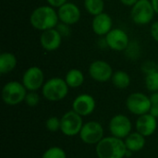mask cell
I'll return each instance as SVG.
<instances>
[{
  "instance_id": "6da1fadb",
  "label": "cell",
  "mask_w": 158,
  "mask_h": 158,
  "mask_svg": "<svg viewBox=\"0 0 158 158\" xmlns=\"http://www.w3.org/2000/svg\"><path fill=\"white\" fill-rule=\"evenodd\" d=\"M30 23L34 29L41 31L54 29L59 23L57 11L49 5L40 6L31 13Z\"/></svg>"
},
{
  "instance_id": "7a4b0ae2",
  "label": "cell",
  "mask_w": 158,
  "mask_h": 158,
  "mask_svg": "<svg viewBox=\"0 0 158 158\" xmlns=\"http://www.w3.org/2000/svg\"><path fill=\"white\" fill-rule=\"evenodd\" d=\"M127 152L125 142L115 136L103 138L96 145V154L99 158H123Z\"/></svg>"
},
{
  "instance_id": "3957f363",
  "label": "cell",
  "mask_w": 158,
  "mask_h": 158,
  "mask_svg": "<svg viewBox=\"0 0 158 158\" xmlns=\"http://www.w3.org/2000/svg\"><path fill=\"white\" fill-rule=\"evenodd\" d=\"M69 85L65 79L52 78L47 80L42 87V94L45 99L52 102H57L64 99L69 93Z\"/></svg>"
},
{
  "instance_id": "277c9868",
  "label": "cell",
  "mask_w": 158,
  "mask_h": 158,
  "mask_svg": "<svg viewBox=\"0 0 158 158\" xmlns=\"http://www.w3.org/2000/svg\"><path fill=\"white\" fill-rule=\"evenodd\" d=\"M27 89L22 82L11 81L6 83L2 89V99L9 106L19 105L25 100Z\"/></svg>"
},
{
  "instance_id": "5b68a950",
  "label": "cell",
  "mask_w": 158,
  "mask_h": 158,
  "mask_svg": "<svg viewBox=\"0 0 158 158\" xmlns=\"http://www.w3.org/2000/svg\"><path fill=\"white\" fill-rule=\"evenodd\" d=\"M156 11L153 7L151 0H139L133 6H131V17L132 21L137 25H146L150 23Z\"/></svg>"
},
{
  "instance_id": "8992f818",
  "label": "cell",
  "mask_w": 158,
  "mask_h": 158,
  "mask_svg": "<svg viewBox=\"0 0 158 158\" xmlns=\"http://www.w3.org/2000/svg\"><path fill=\"white\" fill-rule=\"evenodd\" d=\"M44 73L37 66L30 67L22 76V83L29 92H36L44 84Z\"/></svg>"
},
{
  "instance_id": "52a82bcc",
  "label": "cell",
  "mask_w": 158,
  "mask_h": 158,
  "mask_svg": "<svg viewBox=\"0 0 158 158\" xmlns=\"http://www.w3.org/2000/svg\"><path fill=\"white\" fill-rule=\"evenodd\" d=\"M126 106L130 112L142 116L149 113L151 108V100L150 97L142 93H133L127 98Z\"/></svg>"
},
{
  "instance_id": "ba28073f",
  "label": "cell",
  "mask_w": 158,
  "mask_h": 158,
  "mask_svg": "<svg viewBox=\"0 0 158 158\" xmlns=\"http://www.w3.org/2000/svg\"><path fill=\"white\" fill-rule=\"evenodd\" d=\"M83 126L81 116L74 110L69 111L61 118V131L67 136H74L81 132Z\"/></svg>"
},
{
  "instance_id": "9c48e42d",
  "label": "cell",
  "mask_w": 158,
  "mask_h": 158,
  "mask_svg": "<svg viewBox=\"0 0 158 158\" xmlns=\"http://www.w3.org/2000/svg\"><path fill=\"white\" fill-rule=\"evenodd\" d=\"M105 40L107 47L114 51H125L130 44L128 33L122 29H112L106 36Z\"/></svg>"
},
{
  "instance_id": "30bf717a",
  "label": "cell",
  "mask_w": 158,
  "mask_h": 158,
  "mask_svg": "<svg viewBox=\"0 0 158 158\" xmlns=\"http://www.w3.org/2000/svg\"><path fill=\"white\" fill-rule=\"evenodd\" d=\"M91 78L98 82H106L111 80L114 72L109 63L104 60L93 61L88 69Z\"/></svg>"
},
{
  "instance_id": "8fae6325",
  "label": "cell",
  "mask_w": 158,
  "mask_h": 158,
  "mask_svg": "<svg viewBox=\"0 0 158 158\" xmlns=\"http://www.w3.org/2000/svg\"><path fill=\"white\" fill-rule=\"evenodd\" d=\"M104 136V130L100 123L96 121H90L84 124L81 130L80 137L85 143L95 144L98 143Z\"/></svg>"
},
{
  "instance_id": "7c38bea8",
  "label": "cell",
  "mask_w": 158,
  "mask_h": 158,
  "mask_svg": "<svg viewBox=\"0 0 158 158\" xmlns=\"http://www.w3.org/2000/svg\"><path fill=\"white\" fill-rule=\"evenodd\" d=\"M57 15L60 22H63L69 26L79 22L81 17L80 7L76 4L71 2H67L59 8H57Z\"/></svg>"
},
{
  "instance_id": "4fadbf2b",
  "label": "cell",
  "mask_w": 158,
  "mask_h": 158,
  "mask_svg": "<svg viewBox=\"0 0 158 158\" xmlns=\"http://www.w3.org/2000/svg\"><path fill=\"white\" fill-rule=\"evenodd\" d=\"M109 130L113 136L123 139L131 134V122L124 115H117L112 118L109 123Z\"/></svg>"
},
{
  "instance_id": "5bb4252c",
  "label": "cell",
  "mask_w": 158,
  "mask_h": 158,
  "mask_svg": "<svg viewBox=\"0 0 158 158\" xmlns=\"http://www.w3.org/2000/svg\"><path fill=\"white\" fill-rule=\"evenodd\" d=\"M62 38L63 37L61 36L59 31L56 28H54L42 31V34L40 36V44L45 51L53 52L60 47Z\"/></svg>"
},
{
  "instance_id": "9a60e30c",
  "label": "cell",
  "mask_w": 158,
  "mask_h": 158,
  "mask_svg": "<svg viewBox=\"0 0 158 158\" xmlns=\"http://www.w3.org/2000/svg\"><path fill=\"white\" fill-rule=\"evenodd\" d=\"M72 107L73 110L77 112L79 115H81V117H85L92 114L95 109V100L90 94H80L73 101Z\"/></svg>"
},
{
  "instance_id": "2e32d148",
  "label": "cell",
  "mask_w": 158,
  "mask_h": 158,
  "mask_svg": "<svg viewBox=\"0 0 158 158\" xmlns=\"http://www.w3.org/2000/svg\"><path fill=\"white\" fill-rule=\"evenodd\" d=\"M113 20L111 17L103 12L99 15L94 17L92 21V29L93 31L98 36H106L113 28Z\"/></svg>"
},
{
  "instance_id": "e0dca14e",
  "label": "cell",
  "mask_w": 158,
  "mask_h": 158,
  "mask_svg": "<svg viewBox=\"0 0 158 158\" xmlns=\"http://www.w3.org/2000/svg\"><path fill=\"white\" fill-rule=\"evenodd\" d=\"M157 127L156 118L152 116L150 113L142 115L139 117L136 122V129L139 133L143 135L144 137H148L152 135Z\"/></svg>"
},
{
  "instance_id": "ac0fdd59",
  "label": "cell",
  "mask_w": 158,
  "mask_h": 158,
  "mask_svg": "<svg viewBox=\"0 0 158 158\" xmlns=\"http://www.w3.org/2000/svg\"><path fill=\"white\" fill-rule=\"evenodd\" d=\"M18 59L13 53L4 52L0 55V73L7 74L17 67Z\"/></svg>"
},
{
  "instance_id": "d6986e66",
  "label": "cell",
  "mask_w": 158,
  "mask_h": 158,
  "mask_svg": "<svg viewBox=\"0 0 158 158\" xmlns=\"http://www.w3.org/2000/svg\"><path fill=\"white\" fill-rule=\"evenodd\" d=\"M125 144L130 152H138L142 150L145 144L144 136L138 131L131 133L128 137H126Z\"/></svg>"
},
{
  "instance_id": "ffe728a7",
  "label": "cell",
  "mask_w": 158,
  "mask_h": 158,
  "mask_svg": "<svg viewBox=\"0 0 158 158\" xmlns=\"http://www.w3.org/2000/svg\"><path fill=\"white\" fill-rule=\"evenodd\" d=\"M65 81L69 88H78L84 82V75L78 69H69L65 76Z\"/></svg>"
},
{
  "instance_id": "44dd1931",
  "label": "cell",
  "mask_w": 158,
  "mask_h": 158,
  "mask_svg": "<svg viewBox=\"0 0 158 158\" xmlns=\"http://www.w3.org/2000/svg\"><path fill=\"white\" fill-rule=\"evenodd\" d=\"M111 81L114 86L118 89H125L131 84V77L124 70H118L114 72Z\"/></svg>"
},
{
  "instance_id": "7402d4cb",
  "label": "cell",
  "mask_w": 158,
  "mask_h": 158,
  "mask_svg": "<svg viewBox=\"0 0 158 158\" xmlns=\"http://www.w3.org/2000/svg\"><path fill=\"white\" fill-rule=\"evenodd\" d=\"M84 7L90 15L94 17L104 12L105 2L104 0H84Z\"/></svg>"
},
{
  "instance_id": "603a6c76",
  "label": "cell",
  "mask_w": 158,
  "mask_h": 158,
  "mask_svg": "<svg viewBox=\"0 0 158 158\" xmlns=\"http://www.w3.org/2000/svg\"><path fill=\"white\" fill-rule=\"evenodd\" d=\"M145 86L151 92H158V70L145 75Z\"/></svg>"
},
{
  "instance_id": "cb8c5ba5",
  "label": "cell",
  "mask_w": 158,
  "mask_h": 158,
  "mask_svg": "<svg viewBox=\"0 0 158 158\" xmlns=\"http://www.w3.org/2000/svg\"><path fill=\"white\" fill-rule=\"evenodd\" d=\"M125 54L129 58L132 60H136L141 54V48H140L139 43L136 41L130 42L128 47L125 50Z\"/></svg>"
},
{
  "instance_id": "d4e9b609",
  "label": "cell",
  "mask_w": 158,
  "mask_h": 158,
  "mask_svg": "<svg viewBox=\"0 0 158 158\" xmlns=\"http://www.w3.org/2000/svg\"><path fill=\"white\" fill-rule=\"evenodd\" d=\"M42 158H67L66 153L59 147H51L44 152Z\"/></svg>"
},
{
  "instance_id": "484cf974",
  "label": "cell",
  "mask_w": 158,
  "mask_h": 158,
  "mask_svg": "<svg viewBox=\"0 0 158 158\" xmlns=\"http://www.w3.org/2000/svg\"><path fill=\"white\" fill-rule=\"evenodd\" d=\"M46 128L51 132H56L58 130H60L61 127V119H59L56 117H51L46 120Z\"/></svg>"
},
{
  "instance_id": "4316f807",
  "label": "cell",
  "mask_w": 158,
  "mask_h": 158,
  "mask_svg": "<svg viewBox=\"0 0 158 158\" xmlns=\"http://www.w3.org/2000/svg\"><path fill=\"white\" fill-rule=\"evenodd\" d=\"M24 101L28 106H37L39 104L40 97H39V95H38V94L36 92H29V93H27Z\"/></svg>"
},
{
  "instance_id": "83f0119b",
  "label": "cell",
  "mask_w": 158,
  "mask_h": 158,
  "mask_svg": "<svg viewBox=\"0 0 158 158\" xmlns=\"http://www.w3.org/2000/svg\"><path fill=\"white\" fill-rule=\"evenodd\" d=\"M142 70L145 73V75L151 72H154L157 70V63H155L153 61H146L143 64Z\"/></svg>"
},
{
  "instance_id": "f1b7e54d",
  "label": "cell",
  "mask_w": 158,
  "mask_h": 158,
  "mask_svg": "<svg viewBox=\"0 0 158 158\" xmlns=\"http://www.w3.org/2000/svg\"><path fill=\"white\" fill-rule=\"evenodd\" d=\"M56 29L59 31L62 37H69L70 35V26L68 24H65L63 22H59Z\"/></svg>"
},
{
  "instance_id": "f546056e",
  "label": "cell",
  "mask_w": 158,
  "mask_h": 158,
  "mask_svg": "<svg viewBox=\"0 0 158 158\" xmlns=\"http://www.w3.org/2000/svg\"><path fill=\"white\" fill-rule=\"evenodd\" d=\"M150 32L151 35L153 37V39L158 43V20L155 21L152 25H151V29H150Z\"/></svg>"
},
{
  "instance_id": "4dcf8cb0",
  "label": "cell",
  "mask_w": 158,
  "mask_h": 158,
  "mask_svg": "<svg viewBox=\"0 0 158 158\" xmlns=\"http://www.w3.org/2000/svg\"><path fill=\"white\" fill-rule=\"evenodd\" d=\"M46 2L48 3L49 6H53L54 8H59L61 6H63L64 4H66L68 2V0H46Z\"/></svg>"
},
{
  "instance_id": "1f68e13d",
  "label": "cell",
  "mask_w": 158,
  "mask_h": 158,
  "mask_svg": "<svg viewBox=\"0 0 158 158\" xmlns=\"http://www.w3.org/2000/svg\"><path fill=\"white\" fill-rule=\"evenodd\" d=\"M149 113L154 116L155 118H158V105H152L151 106V108H150V111Z\"/></svg>"
},
{
  "instance_id": "d6a6232c",
  "label": "cell",
  "mask_w": 158,
  "mask_h": 158,
  "mask_svg": "<svg viewBox=\"0 0 158 158\" xmlns=\"http://www.w3.org/2000/svg\"><path fill=\"white\" fill-rule=\"evenodd\" d=\"M150 100L152 105H158V92H155L152 94V95L150 96Z\"/></svg>"
},
{
  "instance_id": "836d02e7",
  "label": "cell",
  "mask_w": 158,
  "mask_h": 158,
  "mask_svg": "<svg viewBox=\"0 0 158 158\" xmlns=\"http://www.w3.org/2000/svg\"><path fill=\"white\" fill-rule=\"evenodd\" d=\"M119 1L127 6H133L139 0H119Z\"/></svg>"
},
{
  "instance_id": "e575fe53",
  "label": "cell",
  "mask_w": 158,
  "mask_h": 158,
  "mask_svg": "<svg viewBox=\"0 0 158 158\" xmlns=\"http://www.w3.org/2000/svg\"><path fill=\"white\" fill-rule=\"evenodd\" d=\"M151 2H152L153 7L156 11V13L158 14V0H151Z\"/></svg>"
},
{
  "instance_id": "d590c367",
  "label": "cell",
  "mask_w": 158,
  "mask_h": 158,
  "mask_svg": "<svg viewBox=\"0 0 158 158\" xmlns=\"http://www.w3.org/2000/svg\"><path fill=\"white\" fill-rule=\"evenodd\" d=\"M157 70H158V62H157Z\"/></svg>"
}]
</instances>
